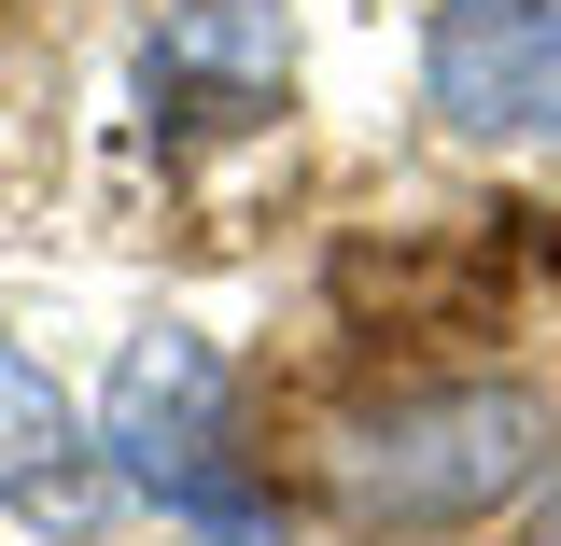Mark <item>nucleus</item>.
Returning <instances> with one entry per match:
<instances>
[{"instance_id": "f257e3e1", "label": "nucleus", "mask_w": 561, "mask_h": 546, "mask_svg": "<svg viewBox=\"0 0 561 546\" xmlns=\"http://www.w3.org/2000/svg\"><path fill=\"white\" fill-rule=\"evenodd\" d=\"M323 477L365 533H463L491 519L505 490L548 477V407L519 379H449V393H408V407H365L337 420Z\"/></svg>"}, {"instance_id": "f03ea898", "label": "nucleus", "mask_w": 561, "mask_h": 546, "mask_svg": "<svg viewBox=\"0 0 561 546\" xmlns=\"http://www.w3.org/2000/svg\"><path fill=\"white\" fill-rule=\"evenodd\" d=\"M99 449H113V477L154 490L169 519H197V533H225V546L267 533L253 477L225 463V350H210V337H140L127 364H113Z\"/></svg>"}, {"instance_id": "7ed1b4c3", "label": "nucleus", "mask_w": 561, "mask_h": 546, "mask_svg": "<svg viewBox=\"0 0 561 546\" xmlns=\"http://www.w3.org/2000/svg\"><path fill=\"white\" fill-rule=\"evenodd\" d=\"M421 98L463 140H548L561 127V0H435Z\"/></svg>"}, {"instance_id": "20e7f679", "label": "nucleus", "mask_w": 561, "mask_h": 546, "mask_svg": "<svg viewBox=\"0 0 561 546\" xmlns=\"http://www.w3.org/2000/svg\"><path fill=\"white\" fill-rule=\"evenodd\" d=\"M295 84V43H280L267 0H183L154 43H140V98L154 127H253Z\"/></svg>"}, {"instance_id": "39448f33", "label": "nucleus", "mask_w": 561, "mask_h": 546, "mask_svg": "<svg viewBox=\"0 0 561 546\" xmlns=\"http://www.w3.org/2000/svg\"><path fill=\"white\" fill-rule=\"evenodd\" d=\"M0 504H28V519H84L99 504V449H84L70 393L28 350H0Z\"/></svg>"}, {"instance_id": "423d86ee", "label": "nucleus", "mask_w": 561, "mask_h": 546, "mask_svg": "<svg viewBox=\"0 0 561 546\" xmlns=\"http://www.w3.org/2000/svg\"><path fill=\"white\" fill-rule=\"evenodd\" d=\"M519 546H561V477H548V504H534V533H519Z\"/></svg>"}]
</instances>
